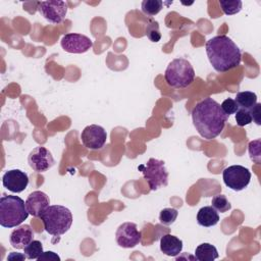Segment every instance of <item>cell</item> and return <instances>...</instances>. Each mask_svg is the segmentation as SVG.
<instances>
[{
	"label": "cell",
	"instance_id": "cell-5",
	"mask_svg": "<svg viewBox=\"0 0 261 261\" xmlns=\"http://www.w3.org/2000/svg\"><path fill=\"white\" fill-rule=\"evenodd\" d=\"M196 73L191 62L185 58H175L167 65L164 79L169 87L184 89L191 86Z\"/></svg>",
	"mask_w": 261,
	"mask_h": 261
},
{
	"label": "cell",
	"instance_id": "cell-19",
	"mask_svg": "<svg viewBox=\"0 0 261 261\" xmlns=\"http://www.w3.org/2000/svg\"><path fill=\"white\" fill-rule=\"evenodd\" d=\"M234 101L239 108L250 110L257 103V95L251 91H244L237 94Z\"/></svg>",
	"mask_w": 261,
	"mask_h": 261
},
{
	"label": "cell",
	"instance_id": "cell-6",
	"mask_svg": "<svg viewBox=\"0 0 261 261\" xmlns=\"http://www.w3.org/2000/svg\"><path fill=\"white\" fill-rule=\"evenodd\" d=\"M138 169L142 171L144 178L147 180L150 190L156 191L168 184V171L164 161L156 158H150L145 164L139 165Z\"/></svg>",
	"mask_w": 261,
	"mask_h": 261
},
{
	"label": "cell",
	"instance_id": "cell-31",
	"mask_svg": "<svg viewBox=\"0 0 261 261\" xmlns=\"http://www.w3.org/2000/svg\"><path fill=\"white\" fill-rule=\"evenodd\" d=\"M27 258V256L23 254H20V253H15V252H11L8 257H7V260H24Z\"/></svg>",
	"mask_w": 261,
	"mask_h": 261
},
{
	"label": "cell",
	"instance_id": "cell-11",
	"mask_svg": "<svg viewBox=\"0 0 261 261\" xmlns=\"http://www.w3.org/2000/svg\"><path fill=\"white\" fill-rule=\"evenodd\" d=\"M28 162L30 167L36 172H45L55 164L52 153L42 146L36 147L30 152Z\"/></svg>",
	"mask_w": 261,
	"mask_h": 261
},
{
	"label": "cell",
	"instance_id": "cell-16",
	"mask_svg": "<svg viewBox=\"0 0 261 261\" xmlns=\"http://www.w3.org/2000/svg\"><path fill=\"white\" fill-rule=\"evenodd\" d=\"M182 250V241L177 237L167 233L160 240V251L169 257H176Z\"/></svg>",
	"mask_w": 261,
	"mask_h": 261
},
{
	"label": "cell",
	"instance_id": "cell-22",
	"mask_svg": "<svg viewBox=\"0 0 261 261\" xmlns=\"http://www.w3.org/2000/svg\"><path fill=\"white\" fill-rule=\"evenodd\" d=\"M219 5L223 11L224 14L226 15H233L239 13L242 10V5L243 2L240 0H234V1H227V0H220Z\"/></svg>",
	"mask_w": 261,
	"mask_h": 261
},
{
	"label": "cell",
	"instance_id": "cell-23",
	"mask_svg": "<svg viewBox=\"0 0 261 261\" xmlns=\"http://www.w3.org/2000/svg\"><path fill=\"white\" fill-rule=\"evenodd\" d=\"M211 206L218 212L220 213H224L228 210H230L231 208V204L230 202L227 200V198L222 195V194H218L216 196H214L212 198L211 201Z\"/></svg>",
	"mask_w": 261,
	"mask_h": 261
},
{
	"label": "cell",
	"instance_id": "cell-12",
	"mask_svg": "<svg viewBox=\"0 0 261 261\" xmlns=\"http://www.w3.org/2000/svg\"><path fill=\"white\" fill-rule=\"evenodd\" d=\"M81 139L84 146L88 149L99 150L103 148L106 143L107 133L101 125L90 124L83 129Z\"/></svg>",
	"mask_w": 261,
	"mask_h": 261
},
{
	"label": "cell",
	"instance_id": "cell-14",
	"mask_svg": "<svg viewBox=\"0 0 261 261\" xmlns=\"http://www.w3.org/2000/svg\"><path fill=\"white\" fill-rule=\"evenodd\" d=\"M49 204V197L42 191H34L28 196L25 200V206L29 213L35 217H40V215L48 208V206H50Z\"/></svg>",
	"mask_w": 261,
	"mask_h": 261
},
{
	"label": "cell",
	"instance_id": "cell-8",
	"mask_svg": "<svg viewBox=\"0 0 261 261\" xmlns=\"http://www.w3.org/2000/svg\"><path fill=\"white\" fill-rule=\"evenodd\" d=\"M38 11L49 22L60 23L66 16L67 4L64 1H41L38 3Z\"/></svg>",
	"mask_w": 261,
	"mask_h": 261
},
{
	"label": "cell",
	"instance_id": "cell-28",
	"mask_svg": "<svg viewBox=\"0 0 261 261\" xmlns=\"http://www.w3.org/2000/svg\"><path fill=\"white\" fill-rule=\"evenodd\" d=\"M220 107H221L222 111L224 112V114H225L227 117H229V115H231V114H234V113L238 111V109H239V106H238L237 102H236L234 99H232V98H227V99H225V100L221 103Z\"/></svg>",
	"mask_w": 261,
	"mask_h": 261
},
{
	"label": "cell",
	"instance_id": "cell-1",
	"mask_svg": "<svg viewBox=\"0 0 261 261\" xmlns=\"http://www.w3.org/2000/svg\"><path fill=\"white\" fill-rule=\"evenodd\" d=\"M227 116L222 111L220 104L211 97L204 98L192 110V120L199 135L212 140L219 136L227 121Z\"/></svg>",
	"mask_w": 261,
	"mask_h": 261
},
{
	"label": "cell",
	"instance_id": "cell-15",
	"mask_svg": "<svg viewBox=\"0 0 261 261\" xmlns=\"http://www.w3.org/2000/svg\"><path fill=\"white\" fill-rule=\"evenodd\" d=\"M34 238V232L29 224H23L12 230L9 237L10 245L17 250L28 246Z\"/></svg>",
	"mask_w": 261,
	"mask_h": 261
},
{
	"label": "cell",
	"instance_id": "cell-30",
	"mask_svg": "<svg viewBox=\"0 0 261 261\" xmlns=\"http://www.w3.org/2000/svg\"><path fill=\"white\" fill-rule=\"evenodd\" d=\"M38 261H48V260H60V257L54 253L53 251H47V252H43L42 255L37 259Z\"/></svg>",
	"mask_w": 261,
	"mask_h": 261
},
{
	"label": "cell",
	"instance_id": "cell-13",
	"mask_svg": "<svg viewBox=\"0 0 261 261\" xmlns=\"http://www.w3.org/2000/svg\"><path fill=\"white\" fill-rule=\"evenodd\" d=\"M2 185L8 191L18 194L27 189L29 185V176L20 169H10L3 174Z\"/></svg>",
	"mask_w": 261,
	"mask_h": 261
},
{
	"label": "cell",
	"instance_id": "cell-27",
	"mask_svg": "<svg viewBox=\"0 0 261 261\" xmlns=\"http://www.w3.org/2000/svg\"><path fill=\"white\" fill-rule=\"evenodd\" d=\"M234 118H236V121H237V124L239 126H245V125H248L250 124L253 120H252V116H251V113L249 110L247 109H242V108H239L238 111L234 113Z\"/></svg>",
	"mask_w": 261,
	"mask_h": 261
},
{
	"label": "cell",
	"instance_id": "cell-9",
	"mask_svg": "<svg viewBox=\"0 0 261 261\" xmlns=\"http://www.w3.org/2000/svg\"><path fill=\"white\" fill-rule=\"evenodd\" d=\"M115 240L119 247L130 249L142 241V233L134 222H124L118 226L115 232Z\"/></svg>",
	"mask_w": 261,
	"mask_h": 261
},
{
	"label": "cell",
	"instance_id": "cell-29",
	"mask_svg": "<svg viewBox=\"0 0 261 261\" xmlns=\"http://www.w3.org/2000/svg\"><path fill=\"white\" fill-rule=\"evenodd\" d=\"M260 109H261V104L260 103H256L249 111L251 113V116H252V120H254V122L257 124V125H260L261 124V112H260Z\"/></svg>",
	"mask_w": 261,
	"mask_h": 261
},
{
	"label": "cell",
	"instance_id": "cell-20",
	"mask_svg": "<svg viewBox=\"0 0 261 261\" xmlns=\"http://www.w3.org/2000/svg\"><path fill=\"white\" fill-rule=\"evenodd\" d=\"M163 7V2L161 0H144L141 4L142 11L149 16H154L158 14Z\"/></svg>",
	"mask_w": 261,
	"mask_h": 261
},
{
	"label": "cell",
	"instance_id": "cell-18",
	"mask_svg": "<svg viewBox=\"0 0 261 261\" xmlns=\"http://www.w3.org/2000/svg\"><path fill=\"white\" fill-rule=\"evenodd\" d=\"M218 257L217 249L209 243H202L195 250V258L199 261H213Z\"/></svg>",
	"mask_w": 261,
	"mask_h": 261
},
{
	"label": "cell",
	"instance_id": "cell-24",
	"mask_svg": "<svg viewBox=\"0 0 261 261\" xmlns=\"http://www.w3.org/2000/svg\"><path fill=\"white\" fill-rule=\"evenodd\" d=\"M146 36L151 42L157 43L161 40V33L159 30V23L156 20H149L146 24Z\"/></svg>",
	"mask_w": 261,
	"mask_h": 261
},
{
	"label": "cell",
	"instance_id": "cell-4",
	"mask_svg": "<svg viewBox=\"0 0 261 261\" xmlns=\"http://www.w3.org/2000/svg\"><path fill=\"white\" fill-rule=\"evenodd\" d=\"M45 230L54 237H60L67 232L72 224L70 210L62 205H50L40 215Z\"/></svg>",
	"mask_w": 261,
	"mask_h": 261
},
{
	"label": "cell",
	"instance_id": "cell-7",
	"mask_svg": "<svg viewBox=\"0 0 261 261\" xmlns=\"http://www.w3.org/2000/svg\"><path fill=\"white\" fill-rule=\"evenodd\" d=\"M224 185L234 192L246 189L251 180L250 170L242 165H230L224 168L222 172Z\"/></svg>",
	"mask_w": 261,
	"mask_h": 261
},
{
	"label": "cell",
	"instance_id": "cell-25",
	"mask_svg": "<svg viewBox=\"0 0 261 261\" xmlns=\"http://www.w3.org/2000/svg\"><path fill=\"white\" fill-rule=\"evenodd\" d=\"M178 215V212L174 208H164L160 211L159 214V220L164 225H170L172 224L176 217Z\"/></svg>",
	"mask_w": 261,
	"mask_h": 261
},
{
	"label": "cell",
	"instance_id": "cell-2",
	"mask_svg": "<svg viewBox=\"0 0 261 261\" xmlns=\"http://www.w3.org/2000/svg\"><path fill=\"white\" fill-rule=\"evenodd\" d=\"M205 49L209 62L218 72H226L233 69L242 61L240 48L225 35H218L209 39L206 42Z\"/></svg>",
	"mask_w": 261,
	"mask_h": 261
},
{
	"label": "cell",
	"instance_id": "cell-26",
	"mask_svg": "<svg viewBox=\"0 0 261 261\" xmlns=\"http://www.w3.org/2000/svg\"><path fill=\"white\" fill-rule=\"evenodd\" d=\"M261 140L257 139L254 140L252 142L249 143L248 146V151H249V155L250 158L253 162L259 164L261 161Z\"/></svg>",
	"mask_w": 261,
	"mask_h": 261
},
{
	"label": "cell",
	"instance_id": "cell-17",
	"mask_svg": "<svg viewBox=\"0 0 261 261\" xmlns=\"http://www.w3.org/2000/svg\"><path fill=\"white\" fill-rule=\"evenodd\" d=\"M219 221V215L212 206H204L197 213V222L204 227L214 226Z\"/></svg>",
	"mask_w": 261,
	"mask_h": 261
},
{
	"label": "cell",
	"instance_id": "cell-10",
	"mask_svg": "<svg viewBox=\"0 0 261 261\" xmlns=\"http://www.w3.org/2000/svg\"><path fill=\"white\" fill-rule=\"evenodd\" d=\"M60 45L61 48L67 53L82 54L86 53L93 47V41L85 35L69 33L62 37Z\"/></svg>",
	"mask_w": 261,
	"mask_h": 261
},
{
	"label": "cell",
	"instance_id": "cell-3",
	"mask_svg": "<svg viewBox=\"0 0 261 261\" xmlns=\"http://www.w3.org/2000/svg\"><path fill=\"white\" fill-rule=\"evenodd\" d=\"M25 202L14 195H3L0 198V225L5 228L20 225L29 216Z\"/></svg>",
	"mask_w": 261,
	"mask_h": 261
},
{
	"label": "cell",
	"instance_id": "cell-21",
	"mask_svg": "<svg viewBox=\"0 0 261 261\" xmlns=\"http://www.w3.org/2000/svg\"><path fill=\"white\" fill-rule=\"evenodd\" d=\"M24 251V255L27 256L28 259H38L42 253H43V246L42 243L40 241L37 240H33L28 246H25L23 248Z\"/></svg>",
	"mask_w": 261,
	"mask_h": 261
}]
</instances>
